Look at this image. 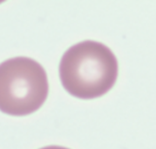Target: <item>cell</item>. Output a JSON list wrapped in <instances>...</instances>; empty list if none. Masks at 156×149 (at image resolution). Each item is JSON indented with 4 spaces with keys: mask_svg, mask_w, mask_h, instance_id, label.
<instances>
[{
    "mask_svg": "<svg viewBox=\"0 0 156 149\" xmlns=\"http://www.w3.org/2000/svg\"><path fill=\"white\" fill-rule=\"evenodd\" d=\"M49 91L43 66L29 57H13L0 63V110L14 116L28 115L45 102Z\"/></svg>",
    "mask_w": 156,
    "mask_h": 149,
    "instance_id": "7a4b0ae2",
    "label": "cell"
},
{
    "mask_svg": "<svg viewBox=\"0 0 156 149\" xmlns=\"http://www.w3.org/2000/svg\"><path fill=\"white\" fill-rule=\"evenodd\" d=\"M119 63L113 52L97 41L86 40L72 46L60 60L63 88L80 99H94L114 86Z\"/></svg>",
    "mask_w": 156,
    "mask_h": 149,
    "instance_id": "6da1fadb",
    "label": "cell"
},
{
    "mask_svg": "<svg viewBox=\"0 0 156 149\" xmlns=\"http://www.w3.org/2000/svg\"><path fill=\"white\" fill-rule=\"evenodd\" d=\"M41 149H69V148L62 147V146H46V147H43Z\"/></svg>",
    "mask_w": 156,
    "mask_h": 149,
    "instance_id": "3957f363",
    "label": "cell"
}]
</instances>
